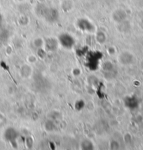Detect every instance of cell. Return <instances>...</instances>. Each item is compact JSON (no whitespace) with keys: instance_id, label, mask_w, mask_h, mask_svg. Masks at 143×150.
<instances>
[{"instance_id":"cell-1","label":"cell","mask_w":143,"mask_h":150,"mask_svg":"<svg viewBox=\"0 0 143 150\" xmlns=\"http://www.w3.org/2000/svg\"><path fill=\"white\" fill-rule=\"evenodd\" d=\"M37 14L49 23H54L58 21L59 14L58 11L52 7L39 5L37 8Z\"/></svg>"},{"instance_id":"cell-2","label":"cell","mask_w":143,"mask_h":150,"mask_svg":"<svg viewBox=\"0 0 143 150\" xmlns=\"http://www.w3.org/2000/svg\"><path fill=\"white\" fill-rule=\"evenodd\" d=\"M59 42L64 48L66 49H71L74 46L75 41L72 36L67 33L62 34L59 37Z\"/></svg>"},{"instance_id":"cell-3","label":"cell","mask_w":143,"mask_h":150,"mask_svg":"<svg viewBox=\"0 0 143 150\" xmlns=\"http://www.w3.org/2000/svg\"><path fill=\"white\" fill-rule=\"evenodd\" d=\"M77 26L82 31L86 32H93L95 29L93 25L88 20L82 18L78 21Z\"/></svg>"},{"instance_id":"cell-4","label":"cell","mask_w":143,"mask_h":150,"mask_svg":"<svg viewBox=\"0 0 143 150\" xmlns=\"http://www.w3.org/2000/svg\"><path fill=\"white\" fill-rule=\"evenodd\" d=\"M46 48L48 51H54L56 50L57 47H58V44H57L56 40L53 39H49L46 42Z\"/></svg>"},{"instance_id":"cell-5","label":"cell","mask_w":143,"mask_h":150,"mask_svg":"<svg viewBox=\"0 0 143 150\" xmlns=\"http://www.w3.org/2000/svg\"><path fill=\"white\" fill-rule=\"evenodd\" d=\"M81 147V149H93L94 148V145L91 141L88 140H85L82 141Z\"/></svg>"}]
</instances>
